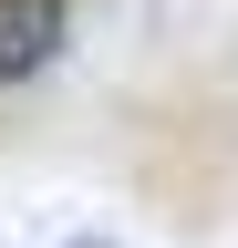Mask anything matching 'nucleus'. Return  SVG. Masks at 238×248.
Masks as SVG:
<instances>
[{
    "mask_svg": "<svg viewBox=\"0 0 238 248\" xmlns=\"http://www.w3.org/2000/svg\"><path fill=\"white\" fill-rule=\"evenodd\" d=\"M73 42V0H0V83L52 73Z\"/></svg>",
    "mask_w": 238,
    "mask_h": 248,
    "instance_id": "nucleus-1",
    "label": "nucleus"
},
{
    "mask_svg": "<svg viewBox=\"0 0 238 248\" xmlns=\"http://www.w3.org/2000/svg\"><path fill=\"white\" fill-rule=\"evenodd\" d=\"M63 248H104V238H63Z\"/></svg>",
    "mask_w": 238,
    "mask_h": 248,
    "instance_id": "nucleus-2",
    "label": "nucleus"
}]
</instances>
